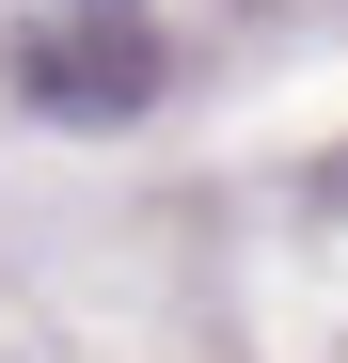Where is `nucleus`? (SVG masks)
Segmentation results:
<instances>
[{"instance_id": "nucleus-1", "label": "nucleus", "mask_w": 348, "mask_h": 363, "mask_svg": "<svg viewBox=\"0 0 348 363\" xmlns=\"http://www.w3.org/2000/svg\"><path fill=\"white\" fill-rule=\"evenodd\" d=\"M0 48H16L32 111H64V127H111V111L158 95V32H143V0H16Z\"/></svg>"}]
</instances>
